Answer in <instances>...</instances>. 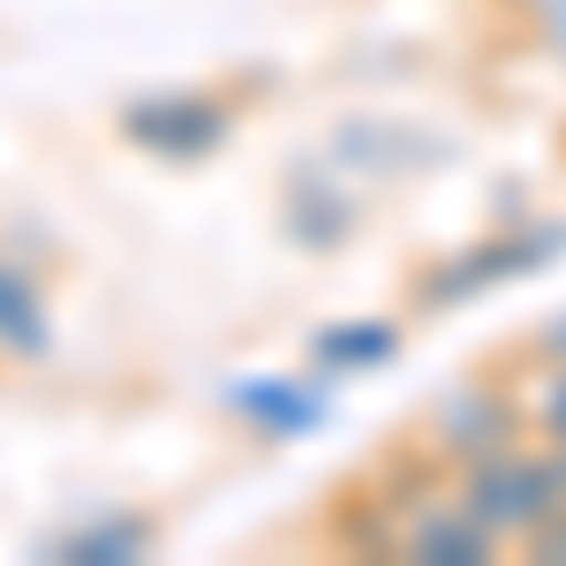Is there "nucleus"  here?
Masks as SVG:
<instances>
[{"label":"nucleus","instance_id":"obj_1","mask_svg":"<svg viewBox=\"0 0 566 566\" xmlns=\"http://www.w3.org/2000/svg\"><path fill=\"white\" fill-rule=\"evenodd\" d=\"M461 506H469L491 536H528V528L559 506L552 453H514V446L483 453L476 469H469V499H461Z\"/></svg>","mask_w":566,"mask_h":566},{"label":"nucleus","instance_id":"obj_2","mask_svg":"<svg viewBox=\"0 0 566 566\" xmlns=\"http://www.w3.org/2000/svg\"><path fill=\"white\" fill-rule=\"evenodd\" d=\"M227 106L219 98H197V91H159V98H136L129 114H122V129L129 144L144 151H159V159H205L227 144Z\"/></svg>","mask_w":566,"mask_h":566},{"label":"nucleus","instance_id":"obj_3","mask_svg":"<svg viewBox=\"0 0 566 566\" xmlns=\"http://www.w3.org/2000/svg\"><path fill=\"white\" fill-rule=\"evenodd\" d=\"M438 446H446V453H469V461L499 453V446H514V400H506L499 386L453 392V400L438 408Z\"/></svg>","mask_w":566,"mask_h":566},{"label":"nucleus","instance_id":"obj_4","mask_svg":"<svg viewBox=\"0 0 566 566\" xmlns=\"http://www.w3.org/2000/svg\"><path fill=\"white\" fill-rule=\"evenodd\" d=\"M566 234H528V242H491V250H469V264H446V272H431L423 280V295L431 303H461V295H476V287H491V280H514V272H528V264H544L536 250H559Z\"/></svg>","mask_w":566,"mask_h":566},{"label":"nucleus","instance_id":"obj_5","mask_svg":"<svg viewBox=\"0 0 566 566\" xmlns=\"http://www.w3.org/2000/svg\"><path fill=\"white\" fill-rule=\"evenodd\" d=\"M234 408L258 423V431H272V438H295V431H310L317 416H325V400L310 386H295V378H258V386H234Z\"/></svg>","mask_w":566,"mask_h":566},{"label":"nucleus","instance_id":"obj_6","mask_svg":"<svg viewBox=\"0 0 566 566\" xmlns=\"http://www.w3.org/2000/svg\"><path fill=\"white\" fill-rule=\"evenodd\" d=\"M45 310H39V287L15 272V264L0 258V348H15V355H45Z\"/></svg>","mask_w":566,"mask_h":566},{"label":"nucleus","instance_id":"obj_7","mask_svg":"<svg viewBox=\"0 0 566 566\" xmlns=\"http://www.w3.org/2000/svg\"><path fill=\"white\" fill-rule=\"evenodd\" d=\"M416 559H453V566H476L491 559V528L461 506V514H431V522L416 528V544H408Z\"/></svg>","mask_w":566,"mask_h":566},{"label":"nucleus","instance_id":"obj_8","mask_svg":"<svg viewBox=\"0 0 566 566\" xmlns=\"http://www.w3.org/2000/svg\"><path fill=\"white\" fill-rule=\"evenodd\" d=\"M400 348V333L392 325H340V333H317V363L325 370H363V363H386V355Z\"/></svg>","mask_w":566,"mask_h":566},{"label":"nucleus","instance_id":"obj_9","mask_svg":"<svg viewBox=\"0 0 566 566\" xmlns=\"http://www.w3.org/2000/svg\"><path fill=\"white\" fill-rule=\"evenodd\" d=\"M69 559H91V566H122V559H144L151 552V528L144 522H106V528H76L61 544Z\"/></svg>","mask_w":566,"mask_h":566},{"label":"nucleus","instance_id":"obj_10","mask_svg":"<svg viewBox=\"0 0 566 566\" xmlns=\"http://www.w3.org/2000/svg\"><path fill=\"white\" fill-rule=\"evenodd\" d=\"M536 423H544V438H552V446H566V370L536 392Z\"/></svg>","mask_w":566,"mask_h":566},{"label":"nucleus","instance_id":"obj_11","mask_svg":"<svg viewBox=\"0 0 566 566\" xmlns=\"http://www.w3.org/2000/svg\"><path fill=\"white\" fill-rule=\"evenodd\" d=\"M528 552H536V559H552V566L566 559V506H552L544 522L528 528Z\"/></svg>","mask_w":566,"mask_h":566},{"label":"nucleus","instance_id":"obj_12","mask_svg":"<svg viewBox=\"0 0 566 566\" xmlns=\"http://www.w3.org/2000/svg\"><path fill=\"white\" fill-rule=\"evenodd\" d=\"M544 348H552V355H566V325H552V333H544Z\"/></svg>","mask_w":566,"mask_h":566}]
</instances>
